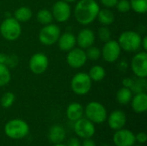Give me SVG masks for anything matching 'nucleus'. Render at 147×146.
<instances>
[{
  "label": "nucleus",
  "mask_w": 147,
  "mask_h": 146,
  "mask_svg": "<svg viewBox=\"0 0 147 146\" xmlns=\"http://www.w3.org/2000/svg\"><path fill=\"white\" fill-rule=\"evenodd\" d=\"M100 6L96 0H79L74 8L77 22L84 26L92 23L97 16Z\"/></svg>",
  "instance_id": "1"
},
{
  "label": "nucleus",
  "mask_w": 147,
  "mask_h": 146,
  "mask_svg": "<svg viewBox=\"0 0 147 146\" xmlns=\"http://www.w3.org/2000/svg\"><path fill=\"white\" fill-rule=\"evenodd\" d=\"M141 40L142 37L139 33L127 30L120 34L117 41L121 50L128 52H134L141 47Z\"/></svg>",
  "instance_id": "2"
},
{
  "label": "nucleus",
  "mask_w": 147,
  "mask_h": 146,
  "mask_svg": "<svg viewBox=\"0 0 147 146\" xmlns=\"http://www.w3.org/2000/svg\"><path fill=\"white\" fill-rule=\"evenodd\" d=\"M4 133L7 137L12 139H21L28 134L29 126L23 120L14 119L5 124Z\"/></svg>",
  "instance_id": "3"
},
{
  "label": "nucleus",
  "mask_w": 147,
  "mask_h": 146,
  "mask_svg": "<svg viewBox=\"0 0 147 146\" xmlns=\"http://www.w3.org/2000/svg\"><path fill=\"white\" fill-rule=\"evenodd\" d=\"M0 34L9 41L17 40L22 34V26L14 17H7L0 24Z\"/></svg>",
  "instance_id": "4"
},
{
  "label": "nucleus",
  "mask_w": 147,
  "mask_h": 146,
  "mask_svg": "<svg viewBox=\"0 0 147 146\" xmlns=\"http://www.w3.org/2000/svg\"><path fill=\"white\" fill-rule=\"evenodd\" d=\"M92 87V80L88 73L78 72L76 73L71 81V90L78 96H84L90 92Z\"/></svg>",
  "instance_id": "5"
},
{
  "label": "nucleus",
  "mask_w": 147,
  "mask_h": 146,
  "mask_svg": "<svg viewBox=\"0 0 147 146\" xmlns=\"http://www.w3.org/2000/svg\"><path fill=\"white\" fill-rule=\"evenodd\" d=\"M86 118L93 123L102 124L108 117L105 107L98 102H90L87 104L84 109Z\"/></svg>",
  "instance_id": "6"
},
{
  "label": "nucleus",
  "mask_w": 147,
  "mask_h": 146,
  "mask_svg": "<svg viewBox=\"0 0 147 146\" xmlns=\"http://www.w3.org/2000/svg\"><path fill=\"white\" fill-rule=\"evenodd\" d=\"M61 34L60 28L58 25L50 23L44 25L39 32V40L44 46H53L57 43Z\"/></svg>",
  "instance_id": "7"
},
{
  "label": "nucleus",
  "mask_w": 147,
  "mask_h": 146,
  "mask_svg": "<svg viewBox=\"0 0 147 146\" xmlns=\"http://www.w3.org/2000/svg\"><path fill=\"white\" fill-rule=\"evenodd\" d=\"M131 70L139 78L147 77V52L146 51L139 52L131 60Z\"/></svg>",
  "instance_id": "8"
},
{
  "label": "nucleus",
  "mask_w": 147,
  "mask_h": 146,
  "mask_svg": "<svg viewBox=\"0 0 147 146\" xmlns=\"http://www.w3.org/2000/svg\"><path fill=\"white\" fill-rule=\"evenodd\" d=\"M121 52V48L117 40H109L107 42H104V45L101 50V57L108 62L114 63L120 58Z\"/></svg>",
  "instance_id": "9"
},
{
  "label": "nucleus",
  "mask_w": 147,
  "mask_h": 146,
  "mask_svg": "<svg viewBox=\"0 0 147 146\" xmlns=\"http://www.w3.org/2000/svg\"><path fill=\"white\" fill-rule=\"evenodd\" d=\"M49 65V59L47 56L43 52H36L33 54L28 61L29 70L35 75H40L44 73Z\"/></svg>",
  "instance_id": "10"
},
{
  "label": "nucleus",
  "mask_w": 147,
  "mask_h": 146,
  "mask_svg": "<svg viewBox=\"0 0 147 146\" xmlns=\"http://www.w3.org/2000/svg\"><path fill=\"white\" fill-rule=\"evenodd\" d=\"M66 62L68 65L74 69H78L83 67L87 62V56L85 50L80 47H74L66 55Z\"/></svg>",
  "instance_id": "11"
},
{
  "label": "nucleus",
  "mask_w": 147,
  "mask_h": 146,
  "mask_svg": "<svg viewBox=\"0 0 147 146\" xmlns=\"http://www.w3.org/2000/svg\"><path fill=\"white\" fill-rule=\"evenodd\" d=\"M52 14L53 20L58 22H65L68 21L71 15V8L70 3L65 2L64 0L57 1L52 8Z\"/></svg>",
  "instance_id": "12"
},
{
  "label": "nucleus",
  "mask_w": 147,
  "mask_h": 146,
  "mask_svg": "<svg viewBox=\"0 0 147 146\" xmlns=\"http://www.w3.org/2000/svg\"><path fill=\"white\" fill-rule=\"evenodd\" d=\"M74 131L76 134L83 139H90L96 132L94 123L87 118H81L75 121Z\"/></svg>",
  "instance_id": "13"
},
{
  "label": "nucleus",
  "mask_w": 147,
  "mask_h": 146,
  "mask_svg": "<svg viewBox=\"0 0 147 146\" xmlns=\"http://www.w3.org/2000/svg\"><path fill=\"white\" fill-rule=\"evenodd\" d=\"M113 141L116 146H134L136 142L135 135L127 129H120L113 136Z\"/></svg>",
  "instance_id": "14"
},
{
  "label": "nucleus",
  "mask_w": 147,
  "mask_h": 146,
  "mask_svg": "<svg viewBox=\"0 0 147 146\" xmlns=\"http://www.w3.org/2000/svg\"><path fill=\"white\" fill-rule=\"evenodd\" d=\"M96 40L95 33L90 28H83L78 34L76 37V42L78 45V47L82 49H87L88 47L94 45Z\"/></svg>",
  "instance_id": "15"
},
{
  "label": "nucleus",
  "mask_w": 147,
  "mask_h": 146,
  "mask_svg": "<svg viewBox=\"0 0 147 146\" xmlns=\"http://www.w3.org/2000/svg\"><path fill=\"white\" fill-rule=\"evenodd\" d=\"M108 123L112 130L117 131L123 128L127 123L126 114L121 110L113 111L108 118Z\"/></svg>",
  "instance_id": "16"
},
{
  "label": "nucleus",
  "mask_w": 147,
  "mask_h": 146,
  "mask_svg": "<svg viewBox=\"0 0 147 146\" xmlns=\"http://www.w3.org/2000/svg\"><path fill=\"white\" fill-rule=\"evenodd\" d=\"M59 48L63 52H69L72 48L75 47L76 36L70 32H65L64 34H60L59 38L57 41Z\"/></svg>",
  "instance_id": "17"
},
{
  "label": "nucleus",
  "mask_w": 147,
  "mask_h": 146,
  "mask_svg": "<svg viewBox=\"0 0 147 146\" xmlns=\"http://www.w3.org/2000/svg\"><path fill=\"white\" fill-rule=\"evenodd\" d=\"M132 108L135 113L142 114L147 110V94L146 92L136 93L131 100Z\"/></svg>",
  "instance_id": "18"
},
{
  "label": "nucleus",
  "mask_w": 147,
  "mask_h": 146,
  "mask_svg": "<svg viewBox=\"0 0 147 146\" xmlns=\"http://www.w3.org/2000/svg\"><path fill=\"white\" fill-rule=\"evenodd\" d=\"M84 114V108L78 102H71L67 107L66 116L71 121L75 122L78 120L83 118Z\"/></svg>",
  "instance_id": "19"
},
{
  "label": "nucleus",
  "mask_w": 147,
  "mask_h": 146,
  "mask_svg": "<svg viewBox=\"0 0 147 146\" xmlns=\"http://www.w3.org/2000/svg\"><path fill=\"white\" fill-rule=\"evenodd\" d=\"M49 140L53 144H60L65 138V131L63 126L59 125L53 126L48 133Z\"/></svg>",
  "instance_id": "20"
},
{
  "label": "nucleus",
  "mask_w": 147,
  "mask_h": 146,
  "mask_svg": "<svg viewBox=\"0 0 147 146\" xmlns=\"http://www.w3.org/2000/svg\"><path fill=\"white\" fill-rule=\"evenodd\" d=\"M96 19L102 26H109L115 22V14L110 9H100Z\"/></svg>",
  "instance_id": "21"
},
{
  "label": "nucleus",
  "mask_w": 147,
  "mask_h": 146,
  "mask_svg": "<svg viewBox=\"0 0 147 146\" xmlns=\"http://www.w3.org/2000/svg\"><path fill=\"white\" fill-rule=\"evenodd\" d=\"M33 16V12L28 6H21L17 8L13 14V17L19 22H27Z\"/></svg>",
  "instance_id": "22"
},
{
  "label": "nucleus",
  "mask_w": 147,
  "mask_h": 146,
  "mask_svg": "<svg viewBox=\"0 0 147 146\" xmlns=\"http://www.w3.org/2000/svg\"><path fill=\"white\" fill-rule=\"evenodd\" d=\"M133 94L134 92L131 90V89L127 88V87H122L116 93V100L120 104L127 105L130 103L134 96Z\"/></svg>",
  "instance_id": "23"
},
{
  "label": "nucleus",
  "mask_w": 147,
  "mask_h": 146,
  "mask_svg": "<svg viewBox=\"0 0 147 146\" xmlns=\"http://www.w3.org/2000/svg\"><path fill=\"white\" fill-rule=\"evenodd\" d=\"M90 79L94 82H100L104 79L106 76V71L105 69L99 65H94L90 69V71L88 73Z\"/></svg>",
  "instance_id": "24"
},
{
  "label": "nucleus",
  "mask_w": 147,
  "mask_h": 146,
  "mask_svg": "<svg viewBox=\"0 0 147 146\" xmlns=\"http://www.w3.org/2000/svg\"><path fill=\"white\" fill-rule=\"evenodd\" d=\"M36 19H37V21L40 24H42L44 26V25H47V24L53 23V16L52 12L49 9H40L37 12Z\"/></svg>",
  "instance_id": "25"
},
{
  "label": "nucleus",
  "mask_w": 147,
  "mask_h": 146,
  "mask_svg": "<svg viewBox=\"0 0 147 146\" xmlns=\"http://www.w3.org/2000/svg\"><path fill=\"white\" fill-rule=\"evenodd\" d=\"M11 80V73L6 64L0 62V87L7 85Z\"/></svg>",
  "instance_id": "26"
},
{
  "label": "nucleus",
  "mask_w": 147,
  "mask_h": 146,
  "mask_svg": "<svg viewBox=\"0 0 147 146\" xmlns=\"http://www.w3.org/2000/svg\"><path fill=\"white\" fill-rule=\"evenodd\" d=\"M131 9L138 14H145L147 11V0H129Z\"/></svg>",
  "instance_id": "27"
},
{
  "label": "nucleus",
  "mask_w": 147,
  "mask_h": 146,
  "mask_svg": "<svg viewBox=\"0 0 147 146\" xmlns=\"http://www.w3.org/2000/svg\"><path fill=\"white\" fill-rule=\"evenodd\" d=\"M15 95L12 93V92H6L4 93L2 97H1V100H0V103H1V106L4 108H10L14 102H15Z\"/></svg>",
  "instance_id": "28"
},
{
  "label": "nucleus",
  "mask_w": 147,
  "mask_h": 146,
  "mask_svg": "<svg viewBox=\"0 0 147 146\" xmlns=\"http://www.w3.org/2000/svg\"><path fill=\"white\" fill-rule=\"evenodd\" d=\"M85 53L87 56V59H90V60L96 61L101 58V50L98 47L94 46L88 47L85 51Z\"/></svg>",
  "instance_id": "29"
},
{
  "label": "nucleus",
  "mask_w": 147,
  "mask_h": 146,
  "mask_svg": "<svg viewBox=\"0 0 147 146\" xmlns=\"http://www.w3.org/2000/svg\"><path fill=\"white\" fill-rule=\"evenodd\" d=\"M97 35L100 40L102 42H107L109 40H111V31L108 28V26H102L99 28L97 31Z\"/></svg>",
  "instance_id": "30"
},
{
  "label": "nucleus",
  "mask_w": 147,
  "mask_h": 146,
  "mask_svg": "<svg viewBox=\"0 0 147 146\" xmlns=\"http://www.w3.org/2000/svg\"><path fill=\"white\" fill-rule=\"evenodd\" d=\"M115 8L121 13H127L131 9L130 2L129 0H118Z\"/></svg>",
  "instance_id": "31"
},
{
  "label": "nucleus",
  "mask_w": 147,
  "mask_h": 146,
  "mask_svg": "<svg viewBox=\"0 0 147 146\" xmlns=\"http://www.w3.org/2000/svg\"><path fill=\"white\" fill-rule=\"evenodd\" d=\"M101 3L108 9H111L113 7H115L118 0H100Z\"/></svg>",
  "instance_id": "32"
},
{
  "label": "nucleus",
  "mask_w": 147,
  "mask_h": 146,
  "mask_svg": "<svg viewBox=\"0 0 147 146\" xmlns=\"http://www.w3.org/2000/svg\"><path fill=\"white\" fill-rule=\"evenodd\" d=\"M135 139L140 144H145L147 140V136L146 134V133H144V132L139 133L137 135H135Z\"/></svg>",
  "instance_id": "33"
},
{
  "label": "nucleus",
  "mask_w": 147,
  "mask_h": 146,
  "mask_svg": "<svg viewBox=\"0 0 147 146\" xmlns=\"http://www.w3.org/2000/svg\"><path fill=\"white\" fill-rule=\"evenodd\" d=\"M133 81H134V79H133V78H130V77L124 78L123 81H122L123 87H127V88L131 89V87H132V85H133Z\"/></svg>",
  "instance_id": "34"
},
{
  "label": "nucleus",
  "mask_w": 147,
  "mask_h": 146,
  "mask_svg": "<svg viewBox=\"0 0 147 146\" xmlns=\"http://www.w3.org/2000/svg\"><path fill=\"white\" fill-rule=\"evenodd\" d=\"M67 146H81V145H80V142L78 139L72 138L69 140Z\"/></svg>",
  "instance_id": "35"
},
{
  "label": "nucleus",
  "mask_w": 147,
  "mask_h": 146,
  "mask_svg": "<svg viewBox=\"0 0 147 146\" xmlns=\"http://www.w3.org/2000/svg\"><path fill=\"white\" fill-rule=\"evenodd\" d=\"M82 146H96V144L90 139H84V141L83 142Z\"/></svg>",
  "instance_id": "36"
},
{
  "label": "nucleus",
  "mask_w": 147,
  "mask_h": 146,
  "mask_svg": "<svg viewBox=\"0 0 147 146\" xmlns=\"http://www.w3.org/2000/svg\"><path fill=\"white\" fill-rule=\"evenodd\" d=\"M141 47L143 48L144 51H146L147 50V37L146 36H144L142 38V40H141Z\"/></svg>",
  "instance_id": "37"
},
{
  "label": "nucleus",
  "mask_w": 147,
  "mask_h": 146,
  "mask_svg": "<svg viewBox=\"0 0 147 146\" xmlns=\"http://www.w3.org/2000/svg\"><path fill=\"white\" fill-rule=\"evenodd\" d=\"M65 2H66V3H75L76 1H78V0H64Z\"/></svg>",
  "instance_id": "38"
},
{
  "label": "nucleus",
  "mask_w": 147,
  "mask_h": 146,
  "mask_svg": "<svg viewBox=\"0 0 147 146\" xmlns=\"http://www.w3.org/2000/svg\"><path fill=\"white\" fill-rule=\"evenodd\" d=\"M54 146H67V145H63V144H61V143H60V144H56V145H55Z\"/></svg>",
  "instance_id": "39"
},
{
  "label": "nucleus",
  "mask_w": 147,
  "mask_h": 146,
  "mask_svg": "<svg viewBox=\"0 0 147 146\" xmlns=\"http://www.w3.org/2000/svg\"><path fill=\"white\" fill-rule=\"evenodd\" d=\"M136 146H142V145H136Z\"/></svg>",
  "instance_id": "40"
},
{
  "label": "nucleus",
  "mask_w": 147,
  "mask_h": 146,
  "mask_svg": "<svg viewBox=\"0 0 147 146\" xmlns=\"http://www.w3.org/2000/svg\"><path fill=\"white\" fill-rule=\"evenodd\" d=\"M0 55H1V54H0Z\"/></svg>",
  "instance_id": "41"
}]
</instances>
